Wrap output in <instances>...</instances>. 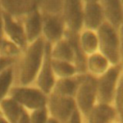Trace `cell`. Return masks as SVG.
<instances>
[{
	"label": "cell",
	"instance_id": "ba28073f",
	"mask_svg": "<svg viewBox=\"0 0 123 123\" xmlns=\"http://www.w3.org/2000/svg\"><path fill=\"white\" fill-rule=\"evenodd\" d=\"M83 0H62L61 13L66 29L73 34H79L83 29Z\"/></svg>",
	"mask_w": 123,
	"mask_h": 123
},
{
	"label": "cell",
	"instance_id": "9a60e30c",
	"mask_svg": "<svg viewBox=\"0 0 123 123\" xmlns=\"http://www.w3.org/2000/svg\"><path fill=\"white\" fill-rule=\"evenodd\" d=\"M41 0H0L4 12L21 18L29 12L40 7Z\"/></svg>",
	"mask_w": 123,
	"mask_h": 123
},
{
	"label": "cell",
	"instance_id": "f546056e",
	"mask_svg": "<svg viewBox=\"0 0 123 123\" xmlns=\"http://www.w3.org/2000/svg\"><path fill=\"white\" fill-rule=\"evenodd\" d=\"M3 41H4V37H3V35H0V50L3 45Z\"/></svg>",
	"mask_w": 123,
	"mask_h": 123
},
{
	"label": "cell",
	"instance_id": "cb8c5ba5",
	"mask_svg": "<svg viewBox=\"0 0 123 123\" xmlns=\"http://www.w3.org/2000/svg\"><path fill=\"white\" fill-rule=\"evenodd\" d=\"M29 117L31 123H47L50 115L45 107L29 112Z\"/></svg>",
	"mask_w": 123,
	"mask_h": 123
},
{
	"label": "cell",
	"instance_id": "8fae6325",
	"mask_svg": "<svg viewBox=\"0 0 123 123\" xmlns=\"http://www.w3.org/2000/svg\"><path fill=\"white\" fill-rule=\"evenodd\" d=\"M20 19L28 44L42 37V12L39 8L29 12Z\"/></svg>",
	"mask_w": 123,
	"mask_h": 123
},
{
	"label": "cell",
	"instance_id": "d6a6232c",
	"mask_svg": "<svg viewBox=\"0 0 123 123\" xmlns=\"http://www.w3.org/2000/svg\"><path fill=\"white\" fill-rule=\"evenodd\" d=\"M111 123H119V121H118V120H115V121H113V122H111Z\"/></svg>",
	"mask_w": 123,
	"mask_h": 123
},
{
	"label": "cell",
	"instance_id": "4fadbf2b",
	"mask_svg": "<svg viewBox=\"0 0 123 123\" xmlns=\"http://www.w3.org/2000/svg\"><path fill=\"white\" fill-rule=\"evenodd\" d=\"M115 120L118 119L114 105L96 103L85 118V123H111Z\"/></svg>",
	"mask_w": 123,
	"mask_h": 123
},
{
	"label": "cell",
	"instance_id": "d4e9b609",
	"mask_svg": "<svg viewBox=\"0 0 123 123\" xmlns=\"http://www.w3.org/2000/svg\"><path fill=\"white\" fill-rule=\"evenodd\" d=\"M17 60L15 59H11V58H6V57H0V74L6 70L8 67L13 65L16 62Z\"/></svg>",
	"mask_w": 123,
	"mask_h": 123
},
{
	"label": "cell",
	"instance_id": "6da1fadb",
	"mask_svg": "<svg viewBox=\"0 0 123 123\" xmlns=\"http://www.w3.org/2000/svg\"><path fill=\"white\" fill-rule=\"evenodd\" d=\"M46 41L40 37L27 45L14 63V85H34L45 55Z\"/></svg>",
	"mask_w": 123,
	"mask_h": 123
},
{
	"label": "cell",
	"instance_id": "5b68a950",
	"mask_svg": "<svg viewBox=\"0 0 123 123\" xmlns=\"http://www.w3.org/2000/svg\"><path fill=\"white\" fill-rule=\"evenodd\" d=\"M77 110L80 111L84 119L89 111L97 103L96 78L87 74H80V83L76 94L74 96Z\"/></svg>",
	"mask_w": 123,
	"mask_h": 123
},
{
	"label": "cell",
	"instance_id": "ac0fdd59",
	"mask_svg": "<svg viewBox=\"0 0 123 123\" xmlns=\"http://www.w3.org/2000/svg\"><path fill=\"white\" fill-rule=\"evenodd\" d=\"M78 42L82 51L86 57L88 55L98 52L99 49L98 36H97V32L94 30L82 29L78 34Z\"/></svg>",
	"mask_w": 123,
	"mask_h": 123
},
{
	"label": "cell",
	"instance_id": "484cf974",
	"mask_svg": "<svg viewBox=\"0 0 123 123\" xmlns=\"http://www.w3.org/2000/svg\"><path fill=\"white\" fill-rule=\"evenodd\" d=\"M66 123H85V119L82 116V114L80 113V111L78 110H76L72 115L69 117V119L67 120Z\"/></svg>",
	"mask_w": 123,
	"mask_h": 123
},
{
	"label": "cell",
	"instance_id": "d6986e66",
	"mask_svg": "<svg viewBox=\"0 0 123 123\" xmlns=\"http://www.w3.org/2000/svg\"><path fill=\"white\" fill-rule=\"evenodd\" d=\"M0 110L2 116L9 123H17L21 115L27 111L14 99L8 96L0 102Z\"/></svg>",
	"mask_w": 123,
	"mask_h": 123
},
{
	"label": "cell",
	"instance_id": "7402d4cb",
	"mask_svg": "<svg viewBox=\"0 0 123 123\" xmlns=\"http://www.w3.org/2000/svg\"><path fill=\"white\" fill-rule=\"evenodd\" d=\"M15 83L14 64L8 67L0 74V102L9 96V93Z\"/></svg>",
	"mask_w": 123,
	"mask_h": 123
},
{
	"label": "cell",
	"instance_id": "4316f807",
	"mask_svg": "<svg viewBox=\"0 0 123 123\" xmlns=\"http://www.w3.org/2000/svg\"><path fill=\"white\" fill-rule=\"evenodd\" d=\"M17 123H31L30 122V117H29V112L28 111H25L21 117L19 118V120L17 121Z\"/></svg>",
	"mask_w": 123,
	"mask_h": 123
},
{
	"label": "cell",
	"instance_id": "1f68e13d",
	"mask_svg": "<svg viewBox=\"0 0 123 123\" xmlns=\"http://www.w3.org/2000/svg\"><path fill=\"white\" fill-rule=\"evenodd\" d=\"M84 2H89V1H99V0H83Z\"/></svg>",
	"mask_w": 123,
	"mask_h": 123
},
{
	"label": "cell",
	"instance_id": "f1b7e54d",
	"mask_svg": "<svg viewBox=\"0 0 123 123\" xmlns=\"http://www.w3.org/2000/svg\"><path fill=\"white\" fill-rule=\"evenodd\" d=\"M47 123H61V122H59L58 120H56L55 118H53V117H49V119H48V122Z\"/></svg>",
	"mask_w": 123,
	"mask_h": 123
},
{
	"label": "cell",
	"instance_id": "44dd1931",
	"mask_svg": "<svg viewBox=\"0 0 123 123\" xmlns=\"http://www.w3.org/2000/svg\"><path fill=\"white\" fill-rule=\"evenodd\" d=\"M52 69L56 79L69 78L79 74L75 64L65 61H58L52 59Z\"/></svg>",
	"mask_w": 123,
	"mask_h": 123
},
{
	"label": "cell",
	"instance_id": "836d02e7",
	"mask_svg": "<svg viewBox=\"0 0 123 123\" xmlns=\"http://www.w3.org/2000/svg\"><path fill=\"white\" fill-rule=\"evenodd\" d=\"M0 117H2V112H1V110H0Z\"/></svg>",
	"mask_w": 123,
	"mask_h": 123
},
{
	"label": "cell",
	"instance_id": "2e32d148",
	"mask_svg": "<svg viewBox=\"0 0 123 123\" xmlns=\"http://www.w3.org/2000/svg\"><path fill=\"white\" fill-rule=\"evenodd\" d=\"M105 13L106 20L120 29L123 25V7L121 0H99Z\"/></svg>",
	"mask_w": 123,
	"mask_h": 123
},
{
	"label": "cell",
	"instance_id": "277c9868",
	"mask_svg": "<svg viewBox=\"0 0 123 123\" xmlns=\"http://www.w3.org/2000/svg\"><path fill=\"white\" fill-rule=\"evenodd\" d=\"M122 71L123 62L119 64L111 65L104 74L96 78L97 103L113 105Z\"/></svg>",
	"mask_w": 123,
	"mask_h": 123
},
{
	"label": "cell",
	"instance_id": "603a6c76",
	"mask_svg": "<svg viewBox=\"0 0 123 123\" xmlns=\"http://www.w3.org/2000/svg\"><path fill=\"white\" fill-rule=\"evenodd\" d=\"M113 105L117 111V119L119 123H123V71L119 79Z\"/></svg>",
	"mask_w": 123,
	"mask_h": 123
},
{
	"label": "cell",
	"instance_id": "4dcf8cb0",
	"mask_svg": "<svg viewBox=\"0 0 123 123\" xmlns=\"http://www.w3.org/2000/svg\"><path fill=\"white\" fill-rule=\"evenodd\" d=\"M0 123H9V122L2 116V117H0Z\"/></svg>",
	"mask_w": 123,
	"mask_h": 123
},
{
	"label": "cell",
	"instance_id": "52a82bcc",
	"mask_svg": "<svg viewBox=\"0 0 123 123\" xmlns=\"http://www.w3.org/2000/svg\"><path fill=\"white\" fill-rule=\"evenodd\" d=\"M47 111L49 115L61 123H66L72 113L77 110L73 97H66L51 92L48 94Z\"/></svg>",
	"mask_w": 123,
	"mask_h": 123
},
{
	"label": "cell",
	"instance_id": "3957f363",
	"mask_svg": "<svg viewBox=\"0 0 123 123\" xmlns=\"http://www.w3.org/2000/svg\"><path fill=\"white\" fill-rule=\"evenodd\" d=\"M9 96L14 99L28 112L45 108L48 99V95L35 85H13Z\"/></svg>",
	"mask_w": 123,
	"mask_h": 123
},
{
	"label": "cell",
	"instance_id": "e575fe53",
	"mask_svg": "<svg viewBox=\"0 0 123 123\" xmlns=\"http://www.w3.org/2000/svg\"><path fill=\"white\" fill-rule=\"evenodd\" d=\"M122 1V7H123V0H121Z\"/></svg>",
	"mask_w": 123,
	"mask_h": 123
},
{
	"label": "cell",
	"instance_id": "5bb4252c",
	"mask_svg": "<svg viewBox=\"0 0 123 123\" xmlns=\"http://www.w3.org/2000/svg\"><path fill=\"white\" fill-rule=\"evenodd\" d=\"M51 58L58 61H65L75 64V48L71 34L66 31L65 37L50 47Z\"/></svg>",
	"mask_w": 123,
	"mask_h": 123
},
{
	"label": "cell",
	"instance_id": "83f0119b",
	"mask_svg": "<svg viewBox=\"0 0 123 123\" xmlns=\"http://www.w3.org/2000/svg\"><path fill=\"white\" fill-rule=\"evenodd\" d=\"M3 12H4V11L0 5V35H3L2 34V32H3Z\"/></svg>",
	"mask_w": 123,
	"mask_h": 123
},
{
	"label": "cell",
	"instance_id": "e0dca14e",
	"mask_svg": "<svg viewBox=\"0 0 123 123\" xmlns=\"http://www.w3.org/2000/svg\"><path fill=\"white\" fill-rule=\"evenodd\" d=\"M111 66L109 60L100 52L93 53L86 57V73L97 78L104 74Z\"/></svg>",
	"mask_w": 123,
	"mask_h": 123
},
{
	"label": "cell",
	"instance_id": "9c48e42d",
	"mask_svg": "<svg viewBox=\"0 0 123 123\" xmlns=\"http://www.w3.org/2000/svg\"><path fill=\"white\" fill-rule=\"evenodd\" d=\"M2 34L5 38L14 43L22 51L28 45L21 19L14 17L6 12H3V32Z\"/></svg>",
	"mask_w": 123,
	"mask_h": 123
},
{
	"label": "cell",
	"instance_id": "ffe728a7",
	"mask_svg": "<svg viewBox=\"0 0 123 123\" xmlns=\"http://www.w3.org/2000/svg\"><path fill=\"white\" fill-rule=\"evenodd\" d=\"M79 83H80V74H77L69 78L57 79L52 92L62 96L74 98L79 86Z\"/></svg>",
	"mask_w": 123,
	"mask_h": 123
},
{
	"label": "cell",
	"instance_id": "30bf717a",
	"mask_svg": "<svg viewBox=\"0 0 123 123\" xmlns=\"http://www.w3.org/2000/svg\"><path fill=\"white\" fill-rule=\"evenodd\" d=\"M50 47L51 45L46 42L44 59L34 84L36 86H37L40 90H42L47 95L52 92L57 80L52 69V58L50 54Z\"/></svg>",
	"mask_w": 123,
	"mask_h": 123
},
{
	"label": "cell",
	"instance_id": "8992f818",
	"mask_svg": "<svg viewBox=\"0 0 123 123\" xmlns=\"http://www.w3.org/2000/svg\"><path fill=\"white\" fill-rule=\"evenodd\" d=\"M67 29L61 12H42V38L47 43L52 45L62 39Z\"/></svg>",
	"mask_w": 123,
	"mask_h": 123
},
{
	"label": "cell",
	"instance_id": "7c38bea8",
	"mask_svg": "<svg viewBox=\"0 0 123 123\" xmlns=\"http://www.w3.org/2000/svg\"><path fill=\"white\" fill-rule=\"evenodd\" d=\"M105 21L106 17L100 1H89L84 3L83 29L96 31Z\"/></svg>",
	"mask_w": 123,
	"mask_h": 123
},
{
	"label": "cell",
	"instance_id": "7a4b0ae2",
	"mask_svg": "<svg viewBox=\"0 0 123 123\" xmlns=\"http://www.w3.org/2000/svg\"><path fill=\"white\" fill-rule=\"evenodd\" d=\"M99 41L98 52L103 54L111 65L123 62V42L120 29L107 20L96 30Z\"/></svg>",
	"mask_w": 123,
	"mask_h": 123
}]
</instances>
